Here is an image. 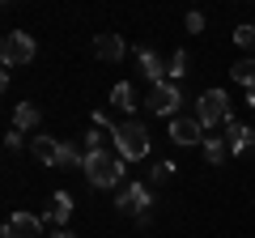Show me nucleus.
Instances as JSON below:
<instances>
[{"label": "nucleus", "mask_w": 255, "mask_h": 238, "mask_svg": "<svg viewBox=\"0 0 255 238\" xmlns=\"http://www.w3.org/2000/svg\"><path fill=\"white\" fill-rule=\"evenodd\" d=\"M115 153L124 157V162L149 157V128L140 123V119H124V123L115 128Z\"/></svg>", "instance_id": "1"}, {"label": "nucleus", "mask_w": 255, "mask_h": 238, "mask_svg": "<svg viewBox=\"0 0 255 238\" xmlns=\"http://www.w3.org/2000/svg\"><path fill=\"white\" fill-rule=\"evenodd\" d=\"M85 179H90V187H119L124 183V157L119 153H90L85 157Z\"/></svg>", "instance_id": "2"}, {"label": "nucleus", "mask_w": 255, "mask_h": 238, "mask_svg": "<svg viewBox=\"0 0 255 238\" xmlns=\"http://www.w3.org/2000/svg\"><path fill=\"white\" fill-rule=\"evenodd\" d=\"M196 119L204 123V132L209 128H217V123H230V98H226V90H204L200 98H196Z\"/></svg>", "instance_id": "3"}, {"label": "nucleus", "mask_w": 255, "mask_h": 238, "mask_svg": "<svg viewBox=\"0 0 255 238\" xmlns=\"http://www.w3.org/2000/svg\"><path fill=\"white\" fill-rule=\"evenodd\" d=\"M34 38L26 34V30H9L4 34V43H0V60H4V68H21V64H30L34 60Z\"/></svg>", "instance_id": "4"}, {"label": "nucleus", "mask_w": 255, "mask_h": 238, "mask_svg": "<svg viewBox=\"0 0 255 238\" xmlns=\"http://www.w3.org/2000/svg\"><path fill=\"white\" fill-rule=\"evenodd\" d=\"M149 204H153L149 183H128V187H119V196H115V209L119 213H132V217H145Z\"/></svg>", "instance_id": "5"}, {"label": "nucleus", "mask_w": 255, "mask_h": 238, "mask_svg": "<svg viewBox=\"0 0 255 238\" xmlns=\"http://www.w3.org/2000/svg\"><path fill=\"white\" fill-rule=\"evenodd\" d=\"M179 102H183V94H179V85H174V81L149 85V98H145V107L153 111V115H170V119H174V111H179Z\"/></svg>", "instance_id": "6"}, {"label": "nucleus", "mask_w": 255, "mask_h": 238, "mask_svg": "<svg viewBox=\"0 0 255 238\" xmlns=\"http://www.w3.org/2000/svg\"><path fill=\"white\" fill-rule=\"evenodd\" d=\"M170 140L174 145H204V123L196 115H174L170 119Z\"/></svg>", "instance_id": "7"}, {"label": "nucleus", "mask_w": 255, "mask_h": 238, "mask_svg": "<svg viewBox=\"0 0 255 238\" xmlns=\"http://www.w3.org/2000/svg\"><path fill=\"white\" fill-rule=\"evenodd\" d=\"M0 234L4 238H43V217H34V213H13Z\"/></svg>", "instance_id": "8"}, {"label": "nucleus", "mask_w": 255, "mask_h": 238, "mask_svg": "<svg viewBox=\"0 0 255 238\" xmlns=\"http://www.w3.org/2000/svg\"><path fill=\"white\" fill-rule=\"evenodd\" d=\"M226 145H230V157H247L251 145H255V132L247 128L243 119H230L226 123Z\"/></svg>", "instance_id": "9"}, {"label": "nucleus", "mask_w": 255, "mask_h": 238, "mask_svg": "<svg viewBox=\"0 0 255 238\" xmlns=\"http://www.w3.org/2000/svg\"><path fill=\"white\" fill-rule=\"evenodd\" d=\"M136 64H140V77H145L149 85L166 81V64H162V55H157L153 47H136Z\"/></svg>", "instance_id": "10"}, {"label": "nucleus", "mask_w": 255, "mask_h": 238, "mask_svg": "<svg viewBox=\"0 0 255 238\" xmlns=\"http://www.w3.org/2000/svg\"><path fill=\"white\" fill-rule=\"evenodd\" d=\"M94 55H98L102 64H119V60L128 55V47H124L119 34H98V38H94Z\"/></svg>", "instance_id": "11"}, {"label": "nucleus", "mask_w": 255, "mask_h": 238, "mask_svg": "<svg viewBox=\"0 0 255 238\" xmlns=\"http://www.w3.org/2000/svg\"><path fill=\"white\" fill-rule=\"evenodd\" d=\"M30 157L38 166H60V140L55 136H30Z\"/></svg>", "instance_id": "12"}, {"label": "nucleus", "mask_w": 255, "mask_h": 238, "mask_svg": "<svg viewBox=\"0 0 255 238\" xmlns=\"http://www.w3.org/2000/svg\"><path fill=\"white\" fill-rule=\"evenodd\" d=\"M73 217V196L68 192H55L51 196V209L43 213V226H55V230H64V221Z\"/></svg>", "instance_id": "13"}, {"label": "nucleus", "mask_w": 255, "mask_h": 238, "mask_svg": "<svg viewBox=\"0 0 255 238\" xmlns=\"http://www.w3.org/2000/svg\"><path fill=\"white\" fill-rule=\"evenodd\" d=\"M38 123H43V111H38L34 102H17V111H13V128H17V132H34Z\"/></svg>", "instance_id": "14"}, {"label": "nucleus", "mask_w": 255, "mask_h": 238, "mask_svg": "<svg viewBox=\"0 0 255 238\" xmlns=\"http://www.w3.org/2000/svg\"><path fill=\"white\" fill-rule=\"evenodd\" d=\"M111 107H115V111H124V115L132 119V111L140 107V102H136V90H132L128 81H119L115 90H111Z\"/></svg>", "instance_id": "15"}, {"label": "nucleus", "mask_w": 255, "mask_h": 238, "mask_svg": "<svg viewBox=\"0 0 255 238\" xmlns=\"http://www.w3.org/2000/svg\"><path fill=\"white\" fill-rule=\"evenodd\" d=\"M204 162H209V166H221V162H226V157H230V145H226V136H204Z\"/></svg>", "instance_id": "16"}, {"label": "nucleus", "mask_w": 255, "mask_h": 238, "mask_svg": "<svg viewBox=\"0 0 255 238\" xmlns=\"http://www.w3.org/2000/svg\"><path fill=\"white\" fill-rule=\"evenodd\" d=\"M183 77H187V51L179 47V51H170V55H166V81H174V85H179Z\"/></svg>", "instance_id": "17"}, {"label": "nucleus", "mask_w": 255, "mask_h": 238, "mask_svg": "<svg viewBox=\"0 0 255 238\" xmlns=\"http://www.w3.org/2000/svg\"><path fill=\"white\" fill-rule=\"evenodd\" d=\"M230 73H234V81H238V85L255 90V60H251V55H247V60H238V64L230 68Z\"/></svg>", "instance_id": "18"}, {"label": "nucleus", "mask_w": 255, "mask_h": 238, "mask_svg": "<svg viewBox=\"0 0 255 238\" xmlns=\"http://www.w3.org/2000/svg\"><path fill=\"white\" fill-rule=\"evenodd\" d=\"M174 170H179V166H174V162H166V157H162V162H153V166H149V183H166V179H170Z\"/></svg>", "instance_id": "19"}, {"label": "nucleus", "mask_w": 255, "mask_h": 238, "mask_svg": "<svg viewBox=\"0 0 255 238\" xmlns=\"http://www.w3.org/2000/svg\"><path fill=\"white\" fill-rule=\"evenodd\" d=\"M234 43L243 47V51H251V47H255V26H238L234 30Z\"/></svg>", "instance_id": "20"}, {"label": "nucleus", "mask_w": 255, "mask_h": 238, "mask_svg": "<svg viewBox=\"0 0 255 238\" xmlns=\"http://www.w3.org/2000/svg\"><path fill=\"white\" fill-rule=\"evenodd\" d=\"M21 136H26V132L9 128V132H4V149H9V153H17V149H21Z\"/></svg>", "instance_id": "21"}, {"label": "nucleus", "mask_w": 255, "mask_h": 238, "mask_svg": "<svg viewBox=\"0 0 255 238\" xmlns=\"http://www.w3.org/2000/svg\"><path fill=\"white\" fill-rule=\"evenodd\" d=\"M187 30H191V34H200V30H204V17H200V13H187Z\"/></svg>", "instance_id": "22"}, {"label": "nucleus", "mask_w": 255, "mask_h": 238, "mask_svg": "<svg viewBox=\"0 0 255 238\" xmlns=\"http://www.w3.org/2000/svg\"><path fill=\"white\" fill-rule=\"evenodd\" d=\"M51 238H77V234H73V230H55Z\"/></svg>", "instance_id": "23"}, {"label": "nucleus", "mask_w": 255, "mask_h": 238, "mask_svg": "<svg viewBox=\"0 0 255 238\" xmlns=\"http://www.w3.org/2000/svg\"><path fill=\"white\" fill-rule=\"evenodd\" d=\"M247 107H255V90H247Z\"/></svg>", "instance_id": "24"}]
</instances>
